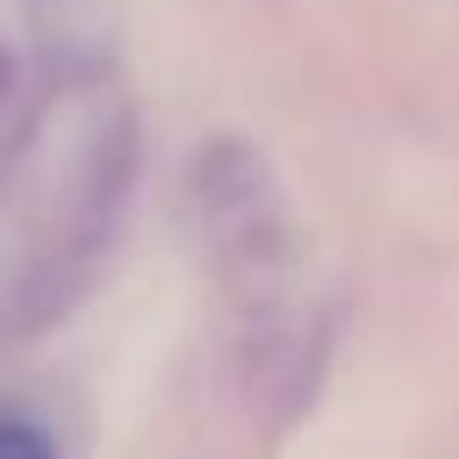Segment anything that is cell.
I'll return each mask as SVG.
<instances>
[{
  "mask_svg": "<svg viewBox=\"0 0 459 459\" xmlns=\"http://www.w3.org/2000/svg\"><path fill=\"white\" fill-rule=\"evenodd\" d=\"M195 214H202L208 246L221 258H239V264H264L277 252V239H283L277 195L264 183V164L246 145L202 152V164H195Z\"/></svg>",
  "mask_w": 459,
  "mask_h": 459,
  "instance_id": "1",
  "label": "cell"
},
{
  "mask_svg": "<svg viewBox=\"0 0 459 459\" xmlns=\"http://www.w3.org/2000/svg\"><path fill=\"white\" fill-rule=\"evenodd\" d=\"M0 459H57L39 421H0Z\"/></svg>",
  "mask_w": 459,
  "mask_h": 459,
  "instance_id": "2",
  "label": "cell"
},
{
  "mask_svg": "<svg viewBox=\"0 0 459 459\" xmlns=\"http://www.w3.org/2000/svg\"><path fill=\"white\" fill-rule=\"evenodd\" d=\"M0 101H7V57H0Z\"/></svg>",
  "mask_w": 459,
  "mask_h": 459,
  "instance_id": "3",
  "label": "cell"
}]
</instances>
